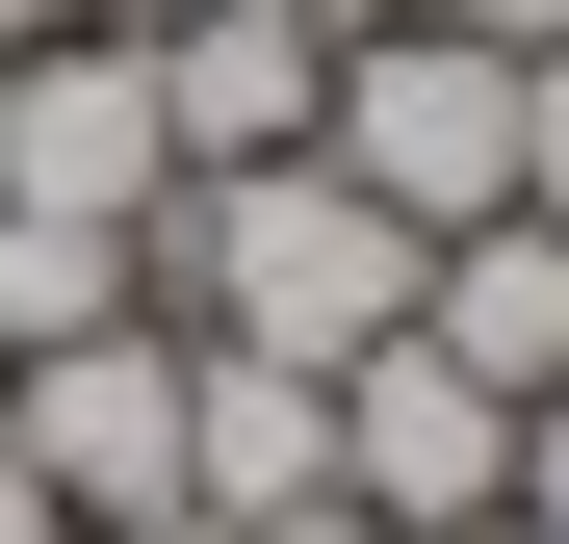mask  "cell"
<instances>
[{
	"instance_id": "obj_4",
	"label": "cell",
	"mask_w": 569,
	"mask_h": 544,
	"mask_svg": "<svg viewBox=\"0 0 569 544\" xmlns=\"http://www.w3.org/2000/svg\"><path fill=\"white\" fill-rule=\"evenodd\" d=\"M0 467H27L78 544H130V518H181V311H130V337H52V363H0Z\"/></svg>"
},
{
	"instance_id": "obj_1",
	"label": "cell",
	"mask_w": 569,
	"mask_h": 544,
	"mask_svg": "<svg viewBox=\"0 0 569 544\" xmlns=\"http://www.w3.org/2000/svg\"><path fill=\"white\" fill-rule=\"evenodd\" d=\"M415 259H440V234H389L337 156H233V181L156 208V311H181V337H259V363L337 389L362 337H415Z\"/></svg>"
},
{
	"instance_id": "obj_5",
	"label": "cell",
	"mask_w": 569,
	"mask_h": 544,
	"mask_svg": "<svg viewBox=\"0 0 569 544\" xmlns=\"http://www.w3.org/2000/svg\"><path fill=\"white\" fill-rule=\"evenodd\" d=\"M492 493H518V415L466 389L440 337H362V363H337V518H415V544H492Z\"/></svg>"
},
{
	"instance_id": "obj_9",
	"label": "cell",
	"mask_w": 569,
	"mask_h": 544,
	"mask_svg": "<svg viewBox=\"0 0 569 544\" xmlns=\"http://www.w3.org/2000/svg\"><path fill=\"white\" fill-rule=\"evenodd\" d=\"M156 311V259L130 234H52V208H0V363H52V337H130Z\"/></svg>"
},
{
	"instance_id": "obj_7",
	"label": "cell",
	"mask_w": 569,
	"mask_h": 544,
	"mask_svg": "<svg viewBox=\"0 0 569 544\" xmlns=\"http://www.w3.org/2000/svg\"><path fill=\"white\" fill-rule=\"evenodd\" d=\"M156 130H181V181H233V156H311V105H337V27H233V0H156Z\"/></svg>"
},
{
	"instance_id": "obj_12",
	"label": "cell",
	"mask_w": 569,
	"mask_h": 544,
	"mask_svg": "<svg viewBox=\"0 0 569 544\" xmlns=\"http://www.w3.org/2000/svg\"><path fill=\"white\" fill-rule=\"evenodd\" d=\"M233 27H389V0H233Z\"/></svg>"
},
{
	"instance_id": "obj_14",
	"label": "cell",
	"mask_w": 569,
	"mask_h": 544,
	"mask_svg": "<svg viewBox=\"0 0 569 544\" xmlns=\"http://www.w3.org/2000/svg\"><path fill=\"white\" fill-rule=\"evenodd\" d=\"M52 27H156V0H52Z\"/></svg>"
},
{
	"instance_id": "obj_16",
	"label": "cell",
	"mask_w": 569,
	"mask_h": 544,
	"mask_svg": "<svg viewBox=\"0 0 569 544\" xmlns=\"http://www.w3.org/2000/svg\"><path fill=\"white\" fill-rule=\"evenodd\" d=\"M27 27H52V0H27Z\"/></svg>"
},
{
	"instance_id": "obj_2",
	"label": "cell",
	"mask_w": 569,
	"mask_h": 544,
	"mask_svg": "<svg viewBox=\"0 0 569 544\" xmlns=\"http://www.w3.org/2000/svg\"><path fill=\"white\" fill-rule=\"evenodd\" d=\"M311 156L362 181L389 234H492L518 208V52H466V27H337V105H311Z\"/></svg>"
},
{
	"instance_id": "obj_8",
	"label": "cell",
	"mask_w": 569,
	"mask_h": 544,
	"mask_svg": "<svg viewBox=\"0 0 569 544\" xmlns=\"http://www.w3.org/2000/svg\"><path fill=\"white\" fill-rule=\"evenodd\" d=\"M415 337H440L492 415H543V389H569V234H543V208L440 234V259H415Z\"/></svg>"
},
{
	"instance_id": "obj_3",
	"label": "cell",
	"mask_w": 569,
	"mask_h": 544,
	"mask_svg": "<svg viewBox=\"0 0 569 544\" xmlns=\"http://www.w3.org/2000/svg\"><path fill=\"white\" fill-rule=\"evenodd\" d=\"M0 208H52V234H130L181 208V130H156V52L130 27H27L0 52Z\"/></svg>"
},
{
	"instance_id": "obj_6",
	"label": "cell",
	"mask_w": 569,
	"mask_h": 544,
	"mask_svg": "<svg viewBox=\"0 0 569 544\" xmlns=\"http://www.w3.org/2000/svg\"><path fill=\"white\" fill-rule=\"evenodd\" d=\"M181 518H337V389L311 363H259V337H181Z\"/></svg>"
},
{
	"instance_id": "obj_13",
	"label": "cell",
	"mask_w": 569,
	"mask_h": 544,
	"mask_svg": "<svg viewBox=\"0 0 569 544\" xmlns=\"http://www.w3.org/2000/svg\"><path fill=\"white\" fill-rule=\"evenodd\" d=\"M259 544H415V518H259Z\"/></svg>"
},
{
	"instance_id": "obj_15",
	"label": "cell",
	"mask_w": 569,
	"mask_h": 544,
	"mask_svg": "<svg viewBox=\"0 0 569 544\" xmlns=\"http://www.w3.org/2000/svg\"><path fill=\"white\" fill-rule=\"evenodd\" d=\"M0 52H27V0H0Z\"/></svg>"
},
{
	"instance_id": "obj_11",
	"label": "cell",
	"mask_w": 569,
	"mask_h": 544,
	"mask_svg": "<svg viewBox=\"0 0 569 544\" xmlns=\"http://www.w3.org/2000/svg\"><path fill=\"white\" fill-rule=\"evenodd\" d=\"M415 27H466V52H569V0H415Z\"/></svg>"
},
{
	"instance_id": "obj_10",
	"label": "cell",
	"mask_w": 569,
	"mask_h": 544,
	"mask_svg": "<svg viewBox=\"0 0 569 544\" xmlns=\"http://www.w3.org/2000/svg\"><path fill=\"white\" fill-rule=\"evenodd\" d=\"M492 544H569V389L518 415V493H492Z\"/></svg>"
}]
</instances>
